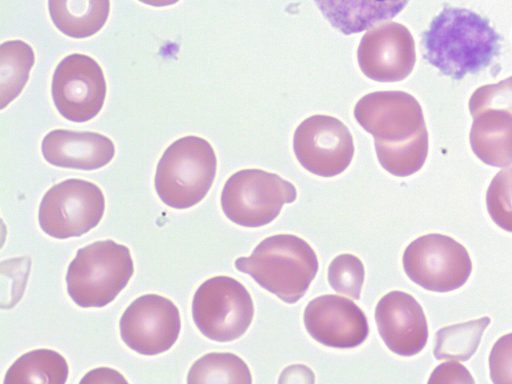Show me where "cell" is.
<instances>
[{
  "label": "cell",
  "instance_id": "10",
  "mask_svg": "<svg viewBox=\"0 0 512 384\" xmlns=\"http://www.w3.org/2000/svg\"><path fill=\"white\" fill-rule=\"evenodd\" d=\"M106 81L101 66L90 56L71 54L57 65L52 98L58 112L72 122H86L102 109Z\"/></svg>",
  "mask_w": 512,
  "mask_h": 384
},
{
  "label": "cell",
  "instance_id": "15",
  "mask_svg": "<svg viewBox=\"0 0 512 384\" xmlns=\"http://www.w3.org/2000/svg\"><path fill=\"white\" fill-rule=\"evenodd\" d=\"M378 332L392 352L400 356L418 354L426 345L428 325L418 301L403 291H391L376 305Z\"/></svg>",
  "mask_w": 512,
  "mask_h": 384
},
{
  "label": "cell",
  "instance_id": "16",
  "mask_svg": "<svg viewBox=\"0 0 512 384\" xmlns=\"http://www.w3.org/2000/svg\"><path fill=\"white\" fill-rule=\"evenodd\" d=\"M41 151L51 165L95 170L113 159L115 146L111 139L100 133L57 129L43 138Z\"/></svg>",
  "mask_w": 512,
  "mask_h": 384
},
{
  "label": "cell",
  "instance_id": "6",
  "mask_svg": "<svg viewBox=\"0 0 512 384\" xmlns=\"http://www.w3.org/2000/svg\"><path fill=\"white\" fill-rule=\"evenodd\" d=\"M297 198L295 186L279 175L260 169L234 173L224 184L221 206L225 216L244 227L272 222L284 204Z\"/></svg>",
  "mask_w": 512,
  "mask_h": 384
},
{
  "label": "cell",
  "instance_id": "23",
  "mask_svg": "<svg viewBox=\"0 0 512 384\" xmlns=\"http://www.w3.org/2000/svg\"><path fill=\"white\" fill-rule=\"evenodd\" d=\"M188 384L202 383H252L247 364L232 353H208L191 366Z\"/></svg>",
  "mask_w": 512,
  "mask_h": 384
},
{
  "label": "cell",
  "instance_id": "25",
  "mask_svg": "<svg viewBox=\"0 0 512 384\" xmlns=\"http://www.w3.org/2000/svg\"><path fill=\"white\" fill-rule=\"evenodd\" d=\"M486 205L494 223L512 232V167L494 176L486 193Z\"/></svg>",
  "mask_w": 512,
  "mask_h": 384
},
{
  "label": "cell",
  "instance_id": "24",
  "mask_svg": "<svg viewBox=\"0 0 512 384\" xmlns=\"http://www.w3.org/2000/svg\"><path fill=\"white\" fill-rule=\"evenodd\" d=\"M364 266L361 260L352 254L336 256L328 267L330 286L339 294L359 299L364 282Z\"/></svg>",
  "mask_w": 512,
  "mask_h": 384
},
{
  "label": "cell",
  "instance_id": "9",
  "mask_svg": "<svg viewBox=\"0 0 512 384\" xmlns=\"http://www.w3.org/2000/svg\"><path fill=\"white\" fill-rule=\"evenodd\" d=\"M403 268L422 288L449 292L465 284L472 262L462 244L447 235L433 233L418 237L407 246Z\"/></svg>",
  "mask_w": 512,
  "mask_h": 384
},
{
  "label": "cell",
  "instance_id": "12",
  "mask_svg": "<svg viewBox=\"0 0 512 384\" xmlns=\"http://www.w3.org/2000/svg\"><path fill=\"white\" fill-rule=\"evenodd\" d=\"M120 335L133 351L147 356L169 350L181 329L176 305L163 296L145 294L136 298L123 312Z\"/></svg>",
  "mask_w": 512,
  "mask_h": 384
},
{
  "label": "cell",
  "instance_id": "7",
  "mask_svg": "<svg viewBox=\"0 0 512 384\" xmlns=\"http://www.w3.org/2000/svg\"><path fill=\"white\" fill-rule=\"evenodd\" d=\"M254 305L250 293L239 281L216 276L203 282L192 301V317L208 339L230 342L240 338L250 326Z\"/></svg>",
  "mask_w": 512,
  "mask_h": 384
},
{
  "label": "cell",
  "instance_id": "22",
  "mask_svg": "<svg viewBox=\"0 0 512 384\" xmlns=\"http://www.w3.org/2000/svg\"><path fill=\"white\" fill-rule=\"evenodd\" d=\"M490 317L443 327L436 332L434 356L437 359L467 361L476 352Z\"/></svg>",
  "mask_w": 512,
  "mask_h": 384
},
{
  "label": "cell",
  "instance_id": "2",
  "mask_svg": "<svg viewBox=\"0 0 512 384\" xmlns=\"http://www.w3.org/2000/svg\"><path fill=\"white\" fill-rule=\"evenodd\" d=\"M500 37L477 13L445 6L422 35L423 58L442 74L460 80L487 67L500 50Z\"/></svg>",
  "mask_w": 512,
  "mask_h": 384
},
{
  "label": "cell",
  "instance_id": "20",
  "mask_svg": "<svg viewBox=\"0 0 512 384\" xmlns=\"http://www.w3.org/2000/svg\"><path fill=\"white\" fill-rule=\"evenodd\" d=\"M69 373L65 358L50 349H37L20 356L8 369L4 384H64Z\"/></svg>",
  "mask_w": 512,
  "mask_h": 384
},
{
  "label": "cell",
  "instance_id": "14",
  "mask_svg": "<svg viewBox=\"0 0 512 384\" xmlns=\"http://www.w3.org/2000/svg\"><path fill=\"white\" fill-rule=\"evenodd\" d=\"M303 320L314 340L333 348L357 347L369 333L364 312L350 299L338 295L312 299L304 310Z\"/></svg>",
  "mask_w": 512,
  "mask_h": 384
},
{
  "label": "cell",
  "instance_id": "26",
  "mask_svg": "<svg viewBox=\"0 0 512 384\" xmlns=\"http://www.w3.org/2000/svg\"><path fill=\"white\" fill-rule=\"evenodd\" d=\"M504 109L512 113V76L497 84H489L478 88L469 100L470 114L488 109Z\"/></svg>",
  "mask_w": 512,
  "mask_h": 384
},
{
  "label": "cell",
  "instance_id": "13",
  "mask_svg": "<svg viewBox=\"0 0 512 384\" xmlns=\"http://www.w3.org/2000/svg\"><path fill=\"white\" fill-rule=\"evenodd\" d=\"M357 59L361 71L368 78L378 82L401 81L415 65L414 39L402 24L384 23L364 34Z\"/></svg>",
  "mask_w": 512,
  "mask_h": 384
},
{
  "label": "cell",
  "instance_id": "28",
  "mask_svg": "<svg viewBox=\"0 0 512 384\" xmlns=\"http://www.w3.org/2000/svg\"><path fill=\"white\" fill-rule=\"evenodd\" d=\"M428 383H474L469 371L456 360L437 366Z\"/></svg>",
  "mask_w": 512,
  "mask_h": 384
},
{
  "label": "cell",
  "instance_id": "27",
  "mask_svg": "<svg viewBox=\"0 0 512 384\" xmlns=\"http://www.w3.org/2000/svg\"><path fill=\"white\" fill-rule=\"evenodd\" d=\"M489 369L493 383H512V333L499 338L492 347Z\"/></svg>",
  "mask_w": 512,
  "mask_h": 384
},
{
  "label": "cell",
  "instance_id": "21",
  "mask_svg": "<svg viewBox=\"0 0 512 384\" xmlns=\"http://www.w3.org/2000/svg\"><path fill=\"white\" fill-rule=\"evenodd\" d=\"M33 49L22 40H10L0 46V108L4 109L23 90L34 65Z\"/></svg>",
  "mask_w": 512,
  "mask_h": 384
},
{
  "label": "cell",
  "instance_id": "11",
  "mask_svg": "<svg viewBox=\"0 0 512 384\" xmlns=\"http://www.w3.org/2000/svg\"><path fill=\"white\" fill-rule=\"evenodd\" d=\"M293 149L306 170L322 177L342 173L354 155L349 129L328 115H313L302 121L294 133Z\"/></svg>",
  "mask_w": 512,
  "mask_h": 384
},
{
  "label": "cell",
  "instance_id": "30",
  "mask_svg": "<svg viewBox=\"0 0 512 384\" xmlns=\"http://www.w3.org/2000/svg\"><path fill=\"white\" fill-rule=\"evenodd\" d=\"M80 383H127V380L114 369L100 367L88 372Z\"/></svg>",
  "mask_w": 512,
  "mask_h": 384
},
{
  "label": "cell",
  "instance_id": "5",
  "mask_svg": "<svg viewBox=\"0 0 512 384\" xmlns=\"http://www.w3.org/2000/svg\"><path fill=\"white\" fill-rule=\"evenodd\" d=\"M134 272L129 248L112 240L77 251L67 274V292L83 308L104 307L126 287Z\"/></svg>",
  "mask_w": 512,
  "mask_h": 384
},
{
  "label": "cell",
  "instance_id": "17",
  "mask_svg": "<svg viewBox=\"0 0 512 384\" xmlns=\"http://www.w3.org/2000/svg\"><path fill=\"white\" fill-rule=\"evenodd\" d=\"M325 19L345 35L362 32L399 14L409 0H314Z\"/></svg>",
  "mask_w": 512,
  "mask_h": 384
},
{
  "label": "cell",
  "instance_id": "19",
  "mask_svg": "<svg viewBox=\"0 0 512 384\" xmlns=\"http://www.w3.org/2000/svg\"><path fill=\"white\" fill-rule=\"evenodd\" d=\"M48 9L52 22L63 34L87 38L105 25L110 0H48Z\"/></svg>",
  "mask_w": 512,
  "mask_h": 384
},
{
  "label": "cell",
  "instance_id": "8",
  "mask_svg": "<svg viewBox=\"0 0 512 384\" xmlns=\"http://www.w3.org/2000/svg\"><path fill=\"white\" fill-rule=\"evenodd\" d=\"M105 210L102 190L82 179H67L43 196L38 221L47 235L56 239L79 237L101 221Z\"/></svg>",
  "mask_w": 512,
  "mask_h": 384
},
{
  "label": "cell",
  "instance_id": "4",
  "mask_svg": "<svg viewBox=\"0 0 512 384\" xmlns=\"http://www.w3.org/2000/svg\"><path fill=\"white\" fill-rule=\"evenodd\" d=\"M217 168L211 144L198 136L174 141L160 158L155 190L160 200L175 209L198 204L210 190Z\"/></svg>",
  "mask_w": 512,
  "mask_h": 384
},
{
  "label": "cell",
  "instance_id": "3",
  "mask_svg": "<svg viewBox=\"0 0 512 384\" xmlns=\"http://www.w3.org/2000/svg\"><path fill=\"white\" fill-rule=\"evenodd\" d=\"M235 267L282 301L293 304L305 295L315 278L318 260L302 238L277 234L262 240L249 257L238 258Z\"/></svg>",
  "mask_w": 512,
  "mask_h": 384
},
{
  "label": "cell",
  "instance_id": "18",
  "mask_svg": "<svg viewBox=\"0 0 512 384\" xmlns=\"http://www.w3.org/2000/svg\"><path fill=\"white\" fill-rule=\"evenodd\" d=\"M471 148L485 164L506 167L512 163V113L488 108L474 116Z\"/></svg>",
  "mask_w": 512,
  "mask_h": 384
},
{
  "label": "cell",
  "instance_id": "31",
  "mask_svg": "<svg viewBox=\"0 0 512 384\" xmlns=\"http://www.w3.org/2000/svg\"><path fill=\"white\" fill-rule=\"evenodd\" d=\"M146 5L154 7H165L177 3L179 0H138Z\"/></svg>",
  "mask_w": 512,
  "mask_h": 384
},
{
  "label": "cell",
  "instance_id": "29",
  "mask_svg": "<svg viewBox=\"0 0 512 384\" xmlns=\"http://www.w3.org/2000/svg\"><path fill=\"white\" fill-rule=\"evenodd\" d=\"M279 383H314V373L312 370L301 364H295L286 367L278 381Z\"/></svg>",
  "mask_w": 512,
  "mask_h": 384
},
{
  "label": "cell",
  "instance_id": "1",
  "mask_svg": "<svg viewBox=\"0 0 512 384\" xmlns=\"http://www.w3.org/2000/svg\"><path fill=\"white\" fill-rule=\"evenodd\" d=\"M357 122L375 140L381 166L406 177L419 171L428 154V133L419 102L403 91H377L354 108Z\"/></svg>",
  "mask_w": 512,
  "mask_h": 384
}]
</instances>
